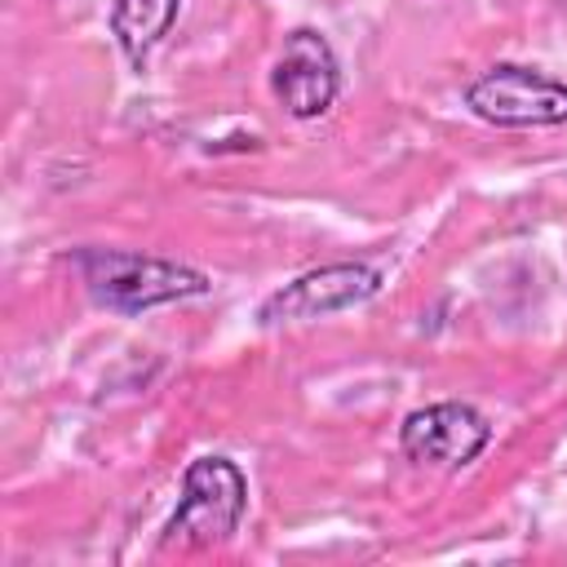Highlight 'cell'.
Returning a JSON list of instances; mask_svg holds the SVG:
<instances>
[{"label": "cell", "instance_id": "4", "mask_svg": "<svg viewBox=\"0 0 567 567\" xmlns=\"http://www.w3.org/2000/svg\"><path fill=\"white\" fill-rule=\"evenodd\" d=\"M385 275L372 261H323L315 270H301L297 279H288L284 288H275L261 306H257V323L275 328V323H315V319H332L341 310H354L363 301H372L381 292Z\"/></svg>", "mask_w": 567, "mask_h": 567}, {"label": "cell", "instance_id": "2", "mask_svg": "<svg viewBox=\"0 0 567 567\" xmlns=\"http://www.w3.org/2000/svg\"><path fill=\"white\" fill-rule=\"evenodd\" d=\"M248 514V474L221 452H204L182 470L177 505L159 532V549H213L226 545Z\"/></svg>", "mask_w": 567, "mask_h": 567}, {"label": "cell", "instance_id": "5", "mask_svg": "<svg viewBox=\"0 0 567 567\" xmlns=\"http://www.w3.org/2000/svg\"><path fill=\"white\" fill-rule=\"evenodd\" d=\"M487 443H492V421L465 399H439V403L412 408L399 421V452L412 465L465 470L470 461L483 456Z\"/></svg>", "mask_w": 567, "mask_h": 567}, {"label": "cell", "instance_id": "3", "mask_svg": "<svg viewBox=\"0 0 567 567\" xmlns=\"http://www.w3.org/2000/svg\"><path fill=\"white\" fill-rule=\"evenodd\" d=\"M465 111L492 128H563L567 80L527 62H492L465 84Z\"/></svg>", "mask_w": 567, "mask_h": 567}, {"label": "cell", "instance_id": "1", "mask_svg": "<svg viewBox=\"0 0 567 567\" xmlns=\"http://www.w3.org/2000/svg\"><path fill=\"white\" fill-rule=\"evenodd\" d=\"M71 266L93 297V306L111 315H146L159 306L195 301L213 292V279L177 257L137 252V248H106V244H80L71 252Z\"/></svg>", "mask_w": 567, "mask_h": 567}, {"label": "cell", "instance_id": "6", "mask_svg": "<svg viewBox=\"0 0 567 567\" xmlns=\"http://www.w3.org/2000/svg\"><path fill=\"white\" fill-rule=\"evenodd\" d=\"M270 89L292 120H319L341 97V62L319 27H292L270 66Z\"/></svg>", "mask_w": 567, "mask_h": 567}, {"label": "cell", "instance_id": "7", "mask_svg": "<svg viewBox=\"0 0 567 567\" xmlns=\"http://www.w3.org/2000/svg\"><path fill=\"white\" fill-rule=\"evenodd\" d=\"M177 13H182V0H111V13H106L111 40L133 71H146L151 53L168 40Z\"/></svg>", "mask_w": 567, "mask_h": 567}]
</instances>
